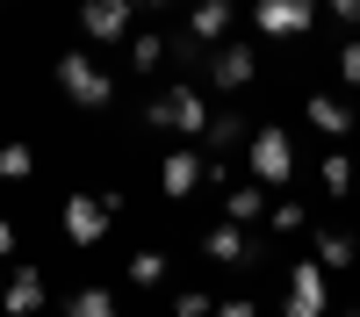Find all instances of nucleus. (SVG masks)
Returning a JSON list of instances; mask_svg holds the SVG:
<instances>
[{"instance_id": "f257e3e1", "label": "nucleus", "mask_w": 360, "mask_h": 317, "mask_svg": "<svg viewBox=\"0 0 360 317\" xmlns=\"http://www.w3.org/2000/svg\"><path fill=\"white\" fill-rule=\"evenodd\" d=\"M209 115H217V108L202 101L195 79H173V86H159V94L144 101V123H152V130H173V137H209Z\"/></svg>"}, {"instance_id": "f03ea898", "label": "nucleus", "mask_w": 360, "mask_h": 317, "mask_svg": "<svg viewBox=\"0 0 360 317\" xmlns=\"http://www.w3.org/2000/svg\"><path fill=\"white\" fill-rule=\"evenodd\" d=\"M115 209H123V195H65V209H58V231H65L72 245H101L108 238V224H115Z\"/></svg>"}, {"instance_id": "7ed1b4c3", "label": "nucleus", "mask_w": 360, "mask_h": 317, "mask_svg": "<svg viewBox=\"0 0 360 317\" xmlns=\"http://www.w3.org/2000/svg\"><path fill=\"white\" fill-rule=\"evenodd\" d=\"M245 173L259 188H281V181H295V137L288 130H252V144H245Z\"/></svg>"}, {"instance_id": "20e7f679", "label": "nucleus", "mask_w": 360, "mask_h": 317, "mask_svg": "<svg viewBox=\"0 0 360 317\" xmlns=\"http://www.w3.org/2000/svg\"><path fill=\"white\" fill-rule=\"evenodd\" d=\"M58 86H65L72 108H108V101H115V79H108L86 51H65V58H58Z\"/></svg>"}, {"instance_id": "39448f33", "label": "nucleus", "mask_w": 360, "mask_h": 317, "mask_svg": "<svg viewBox=\"0 0 360 317\" xmlns=\"http://www.w3.org/2000/svg\"><path fill=\"white\" fill-rule=\"evenodd\" d=\"M202 79L217 86V94H245V86L259 79V51L252 44H217L202 58Z\"/></svg>"}, {"instance_id": "423d86ee", "label": "nucleus", "mask_w": 360, "mask_h": 317, "mask_svg": "<svg viewBox=\"0 0 360 317\" xmlns=\"http://www.w3.org/2000/svg\"><path fill=\"white\" fill-rule=\"evenodd\" d=\"M86 29V44H130V29H137V0H79V15Z\"/></svg>"}, {"instance_id": "0eeeda50", "label": "nucleus", "mask_w": 360, "mask_h": 317, "mask_svg": "<svg viewBox=\"0 0 360 317\" xmlns=\"http://www.w3.org/2000/svg\"><path fill=\"white\" fill-rule=\"evenodd\" d=\"M252 29H259V37H274V44H295V37H310V29H317V0H259V8H252Z\"/></svg>"}, {"instance_id": "6e6552de", "label": "nucleus", "mask_w": 360, "mask_h": 317, "mask_svg": "<svg viewBox=\"0 0 360 317\" xmlns=\"http://www.w3.org/2000/svg\"><path fill=\"white\" fill-rule=\"evenodd\" d=\"M324 310H332L324 267H317V259H295V267H288V303H281V317H324Z\"/></svg>"}, {"instance_id": "1a4fd4ad", "label": "nucleus", "mask_w": 360, "mask_h": 317, "mask_svg": "<svg viewBox=\"0 0 360 317\" xmlns=\"http://www.w3.org/2000/svg\"><path fill=\"white\" fill-rule=\"evenodd\" d=\"M231 22H238V8H231V0H195L180 29H188L202 51H217V44H231Z\"/></svg>"}, {"instance_id": "9d476101", "label": "nucleus", "mask_w": 360, "mask_h": 317, "mask_svg": "<svg viewBox=\"0 0 360 317\" xmlns=\"http://www.w3.org/2000/svg\"><path fill=\"white\" fill-rule=\"evenodd\" d=\"M0 310H8V317H37L44 310V274L37 267H15L8 281H0Z\"/></svg>"}, {"instance_id": "9b49d317", "label": "nucleus", "mask_w": 360, "mask_h": 317, "mask_svg": "<svg viewBox=\"0 0 360 317\" xmlns=\"http://www.w3.org/2000/svg\"><path fill=\"white\" fill-rule=\"evenodd\" d=\"M266 209H274V195H266L259 181H231V188H224V224L245 231V224H259Z\"/></svg>"}, {"instance_id": "f8f14e48", "label": "nucleus", "mask_w": 360, "mask_h": 317, "mask_svg": "<svg viewBox=\"0 0 360 317\" xmlns=\"http://www.w3.org/2000/svg\"><path fill=\"white\" fill-rule=\"evenodd\" d=\"M202 252L209 259H217V267H252V238H245V231H238V224H217V231H209V238H202Z\"/></svg>"}, {"instance_id": "ddd939ff", "label": "nucleus", "mask_w": 360, "mask_h": 317, "mask_svg": "<svg viewBox=\"0 0 360 317\" xmlns=\"http://www.w3.org/2000/svg\"><path fill=\"white\" fill-rule=\"evenodd\" d=\"M303 123L324 130V137H353V108H346L339 94H310V101H303Z\"/></svg>"}, {"instance_id": "4468645a", "label": "nucleus", "mask_w": 360, "mask_h": 317, "mask_svg": "<svg viewBox=\"0 0 360 317\" xmlns=\"http://www.w3.org/2000/svg\"><path fill=\"white\" fill-rule=\"evenodd\" d=\"M159 188H166L173 202H188V195L202 188V159H195V152H166V166H159Z\"/></svg>"}, {"instance_id": "2eb2a0df", "label": "nucleus", "mask_w": 360, "mask_h": 317, "mask_svg": "<svg viewBox=\"0 0 360 317\" xmlns=\"http://www.w3.org/2000/svg\"><path fill=\"white\" fill-rule=\"evenodd\" d=\"M202 144H209V152H238V144H252V130H245V115H238V108H217Z\"/></svg>"}, {"instance_id": "dca6fc26", "label": "nucleus", "mask_w": 360, "mask_h": 317, "mask_svg": "<svg viewBox=\"0 0 360 317\" xmlns=\"http://www.w3.org/2000/svg\"><path fill=\"white\" fill-rule=\"evenodd\" d=\"M317 267L339 274V267H360V245L346 238V231H317Z\"/></svg>"}, {"instance_id": "f3484780", "label": "nucleus", "mask_w": 360, "mask_h": 317, "mask_svg": "<svg viewBox=\"0 0 360 317\" xmlns=\"http://www.w3.org/2000/svg\"><path fill=\"white\" fill-rule=\"evenodd\" d=\"M58 317H123V310H115V296H108V288H72Z\"/></svg>"}, {"instance_id": "a211bd4d", "label": "nucleus", "mask_w": 360, "mask_h": 317, "mask_svg": "<svg viewBox=\"0 0 360 317\" xmlns=\"http://www.w3.org/2000/svg\"><path fill=\"white\" fill-rule=\"evenodd\" d=\"M29 173H37V152H29L22 137H8V144H0V181H8V188H22Z\"/></svg>"}, {"instance_id": "6ab92c4d", "label": "nucleus", "mask_w": 360, "mask_h": 317, "mask_svg": "<svg viewBox=\"0 0 360 317\" xmlns=\"http://www.w3.org/2000/svg\"><path fill=\"white\" fill-rule=\"evenodd\" d=\"M130 65L137 72H159L166 65V37H159V29H137V37H130Z\"/></svg>"}, {"instance_id": "aec40b11", "label": "nucleus", "mask_w": 360, "mask_h": 317, "mask_svg": "<svg viewBox=\"0 0 360 317\" xmlns=\"http://www.w3.org/2000/svg\"><path fill=\"white\" fill-rule=\"evenodd\" d=\"M317 181H324V195H339V202H353V159H346V152H332V159L317 166Z\"/></svg>"}, {"instance_id": "412c9836", "label": "nucleus", "mask_w": 360, "mask_h": 317, "mask_svg": "<svg viewBox=\"0 0 360 317\" xmlns=\"http://www.w3.org/2000/svg\"><path fill=\"white\" fill-rule=\"evenodd\" d=\"M166 281V252H130V288H159Z\"/></svg>"}, {"instance_id": "4be33fe9", "label": "nucleus", "mask_w": 360, "mask_h": 317, "mask_svg": "<svg viewBox=\"0 0 360 317\" xmlns=\"http://www.w3.org/2000/svg\"><path fill=\"white\" fill-rule=\"evenodd\" d=\"M266 224H274L281 238H295V231H303V202H274V209H266Z\"/></svg>"}, {"instance_id": "5701e85b", "label": "nucleus", "mask_w": 360, "mask_h": 317, "mask_svg": "<svg viewBox=\"0 0 360 317\" xmlns=\"http://www.w3.org/2000/svg\"><path fill=\"white\" fill-rule=\"evenodd\" d=\"M173 317H217V303H209L202 288H180V296H173Z\"/></svg>"}, {"instance_id": "b1692460", "label": "nucleus", "mask_w": 360, "mask_h": 317, "mask_svg": "<svg viewBox=\"0 0 360 317\" xmlns=\"http://www.w3.org/2000/svg\"><path fill=\"white\" fill-rule=\"evenodd\" d=\"M339 79H346V86H360V37L339 51Z\"/></svg>"}, {"instance_id": "393cba45", "label": "nucleus", "mask_w": 360, "mask_h": 317, "mask_svg": "<svg viewBox=\"0 0 360 317\" xmlns=\"http://www.w3.org/2000/svg\"><path fill=\"white\" fill-rule=\"evenodd\" d=\"M217 317H259V303H252V296H224Z\"/></svg>"}, {"instance_id": "a878e982", "label": "nucleus", "mask_w": 360, "mask_h": 317, "mask_svg": "<svg viewBox=\"0 0 360 317\" xmlns=\"http://www.w3.org/2000/svg\"><path fill=\"white\" fill-rule=\"evenodd\" d=\"M324 8H332L339 22H360V0H324Z\"/></svg>"}, {"instance_id": "bb28decb", "label": "nucleus", "mask_w": 360, "mask_h": 317, "mask_svg": "<svg viewBox=\"0 0 360 317\" xmlns=\"http://www.w3.org/2000/svg\"><path fill=\"white\" fill-rule=\"evenodd\" d=\"M8 252H15V224L0 216V259H8Z\"/></svg>"}, {"instance_id": "cd10ccee", "label": "nucleus", "mask_w": 360, "mask_h": 317, "mask_svg": "<svg viewBox=\"0 0 360 317\" xmlns=\"http://www.w3.org/2000/svg\"><path fill=\"white\" fill-rule=\"evenodd\" d=\"M137 8H173V0H137Z\"/></svg>"}, {"instance_id": "c85d7f7f", "label": "nucleus", "mask_w": 360, "mask_h": 317, "mask_svg": "<svg viewBox=\"0 0 360 317\" xmlns=\"http://www.w3.org/2000/svg\"><path fill=\"white\" fill-rule=\"evenodd\" d=\"M346 317H360V296H353V310H346Z\"/></svg>"}]
</instances>
